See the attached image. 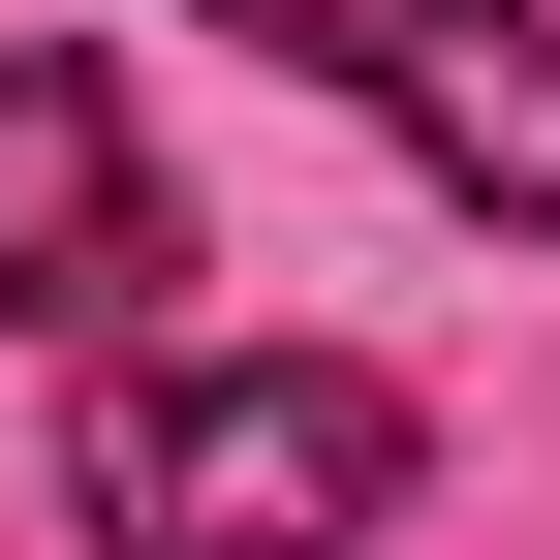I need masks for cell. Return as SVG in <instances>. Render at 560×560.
Instances as JSON below:
<instances>
[{"mask_svg": "<svg viewBox=\"0 0 560 560\" xmlns=\"http://www.w3.org/2000/svg\"><path fill=\"white\" fill-rule=\"evenodd\" d=\"M62 529L94 560H374L405 529V374H342V342H125L94 436H62Z\"/></svg>", "mask_w": 560, "mask_h": 560, "instance_id": "obj_1", "label": "cell"}, {"mask_svg": "<svg viewBox=\"0 0 560 560\" xmlns=\"http://www.w3.org/2000/svg\"><path fill=\"white\" fill-rule=\"evenodd\" d=\"M187 32L312 62V94H342V125H405L499 249H560V32H529V0H187Z\"/></svg>", "mask_w": 560, "mask_h": 560, "instance_id": "obj_2", "label": "cell"}, {"mask_svg": "<svg viewBox=\"0 0 560 560\" xmlns=\"http://www.w3.org/2000/svg\"><path fill=\"white\" fill-rule=\"evenodd\" d=\"M125 280H156V125H125L94 32H0V312L125 342Z\"/></svg>", "mask_w": 560, "mask_h": 560, "instance_id": "obj_3", "label": "cell"}]
</instances>
